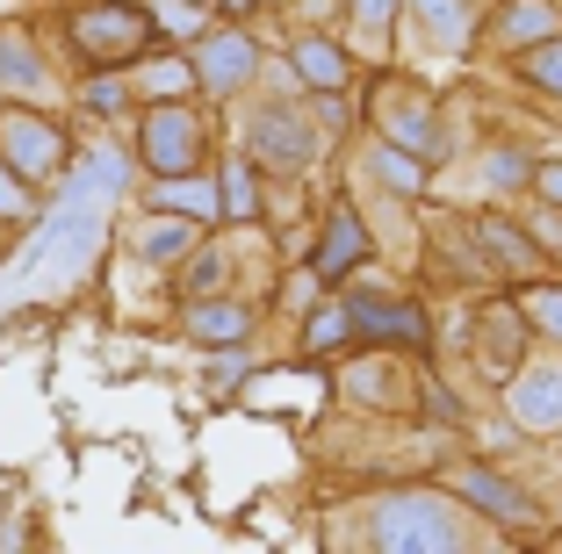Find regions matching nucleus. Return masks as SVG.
I'll list each match as a JSON object with an SVG mask.
<instances>
[{"label": "nucleus", "mask_w": 562, "mask_h": 554, "mask_svg": "<svg viewBox=\"0 0 562 554\" xmlns=\"http://www.w3.org/2000/svg\"><path fill=\"white\" fill-rule=\"evenodd\" d=\"M541 325H555V331H562V295H541Z\"/></svg>", "instance_id": "11"}, {"label": "nucleus", "mask_w": 562, "mask_h": 554, "mask_svg": "<svg viewBox=\"0 0 562 554\" xmlns=\"http://www.w3.org/2000/svg\"><path fill=\"white\" fill-rule=\"evenodd\" d=\"M469 497H483V505H491V511H513V519H519V511H527V505H519V497H513V489L483 483V475H469Z\"/></svg>", "instance_id": "8"}, {"label": "nucleus", "mask_w": 562, "mask_h": 554, "mask_svg": "<svg viewBox=\"0 0 562 554\" xmlns=\"http://www.w3.org/2000/svg\"><path fill=\"white\" fill-rule=\"evenodd\" d=\"M0 210H22V195H15V188H8V180H0Z\"/></svg>", "instance_id": "12"}, {"label": "nucleus", "mask_w": 562, "mask_h": 554, "mask_svg": "<svg viewBox=\"0 0 562 554\" xmlns=\"http://www.w3.org/2000/svg\"><path fill=\"white\" fill-rule=\"evenodd\" d=\"M303 72H311L317 87H339V50H325V44H311L303 50Z\"/></svg>", "instance_id": "7"}, {"label": "nucleus", "mask_w": 562, "mask_h": 554, "mask_svg": "<svg viewBox=\"0 0 562 554\" xmlns=\"http://www.w3.org/2000/svg\"><path fill=\"white\" fill-rule=\"evenodd\" d=\"M246 66H252V50H246V44H216V50H210V80H216V87H232Z\"/></svg>", "instance_id": "6"}, {"label": "nucleus", "mask_w": 562, "mask_h": 554, "mask_svg": "<svg viewBox=\"0 0 562 554\" xmlns=\"http://www.w3.org/2000/svg\"><path fill=\"white\" fill-rule=\"evenodd\" d=\"M548 195H555V202H562V166H555V173H548Z\"/></svg>", "instance_id": "13"}, {"label": "nucleus", "mask_w": 562, "mask_h": 554, "mask_svg": "<svg viewBox=\"0 0 562 554\" xmlns=\"http://www.w3.org/2000/svg\"><path fill=\"white\" fill-rule=\"evenodd\" d=\"M382 540L390 547H454V519L440 505H390L382 511Z\"/></svg>", "instance_id": "1"}, {"label": "nucleus", "mask_w": 562, "mask_h": 554, "mask_svg": "<svg viewBox=\"0 0 562 554\" xmlns=\"http://www.w3.org/2000/svg\"><path fill=\"white\" fill-rule=\"evenodd\" d=\"M238 325H246L238 310H195V331H238Z\"/></svg>", "instance_id": "9"}, {"label": "nucleus", "mask_w": 562, "mask_h": 554, "mask_svg": "<svg viewBox=\"0 0 562 554\" xmlns=\"http://www.w3.org/2000/svg\"><path fill=\"white\" fill-rule=\"evenodd\" d=\"M519 418L527 425H562V368H548V375H533L527 389H519Z\"/></svg>", "instance_id": "3"}, {"label": "nucleus", "mask_w": 562, "mask_h": 554, "mask_svg": "<svg viewBox=\"0 0 562 554\" xmlns=\"http://www.w3.org/2000/svg\"><path fill=\"white\" fill-rule=\"evenodd\" d=\"M151 159L159 166H181V159H195V123H188V115H173V109H159L151 115Z\"/></svg>", "instance_id": "2"}, {"label": "nucleus", "mask_w": 562, "mask_h": 554, "mask_svg": "<svg viewBox=\"0 0 562 554\" xmlns=\"http://www.w3.org/2000/svg\"><path fill=\"white\" fill-rule=\"evenodd\" d=\"M533 80H541V87H562V50H541V58H533Z\"/></svg>", "instance_id": "10"}, {"label": "nucleus", "mask_w": 562, "mask_h": 554, "mask_svg": "<svg viewBox=\"0 0 562 554\" xmlns=\"http://www.w3.org/2000/svg\"><path fill=\"white\" fill-rule=\"evenodd\" d=\"M361 252V224H353L347 210H339V224H331V245H325V274H339V267Z\"/></svg>", "instance_id": "5"}, {"label": "nucleus", "mask_w": 562, "mask_h": 554, "mask_svg": "<svg viewBox=\"0 0 562 554\" xmlns=\"http://www.w3.org/2000/svg\"><path fill=\"white\" fill-rule=\"evenodd\" d=\"M353 325H368V331H404V339H418V317H412V310H382V303H353Z\"/></svg>", "instance_id": "4"}]
</instances>
